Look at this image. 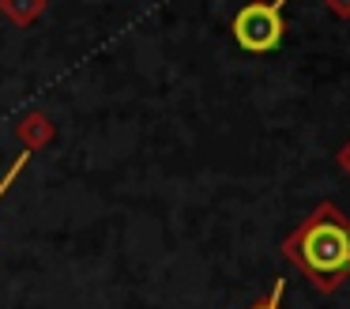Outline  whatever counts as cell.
Listing matches in <instances>:
<instances>
[{
	"label": "cell",
	"instance_id": "cell-1",
	"mask_svg": "<svg viewBox=\"0 0 350 309\" xmlns=\"http://www.w3.org/2000/svg\"><path fill=\"white\" fill-rule=\"evenodd\" d=\"M282 253L305 271L320 291H335L350 275V219L335 203H320L286 241Z\"/></svg>",
	"mask_w": 350,
	"mask_h": 309
},
{
	"label": "cell",
	"instance_id": "cell-2",
	"mask_svg": "<svg viewBox=\"0 0 350 309\" xmlns=\"http://www.w3.org/2000/svg\"><path fill=\"white\" fill-rule=\"evenodd\" d=\"M282 4L286 0H271V4H249L234 15V38L241 49L249 53H271L282 42Z\"/></svg>",
	"mask_w": 350,
	"mask_h": 309
},
{
	"label": "cell",
	"instance_id": "cell-3",
	"mask_svg": "<svg viewBox=\"0 0 350 309\" xmlns=\"http://www.w3.org/2000/svg\"><path fill=\"white\" fill-rule=\"evenodd\" d=\"M279 294H282V283H275V291H271V298L264 301V306H252V309H279Z\"/></svg>",
	"mask_w": 350,
	"mask_h": 309
},
{
	"label": "cell",
	"instance_id": "cell-4",
	"mask_svg": "<svg viewBox=\"0 0 350 309\" xmlns=\"http://www.w3.org/2000/svg\"><path fill=\"white\" fill-rule=\"evenodd\" d=\"M19 166H23V158H19L16 166H12V173H4V181H0V196H4V188H8V185H12V177L19 173Z\"/></svg>",
	"mask_w": 350,
	"mask_h": 309
}]
</instances>
